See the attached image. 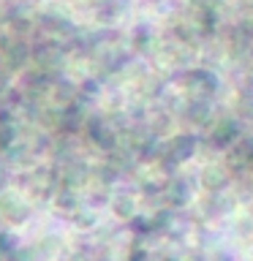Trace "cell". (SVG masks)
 Listing matches in <instances>:
<instances>
[{
	"label": "cell",
	"instance_id": "obj_1",
	"mask_svg": "<svg viewBox=\"0 0 253 261\" xmlns=\"http://www.w3.org/2000/svg\"><path fill=\"white\" fill-rule=\"evenodd\" d=\"M201 182H204L207 191H220V188H226L229 174H226L223 166H207V169H204V174H201Z\"/></svg>",
	"mask_w": 253,
	"mask_h": 261
},
{
	"label": "cell",
	"instance_id": "obj_2",
	"mask_svg": "<svg viewBox=\"0 0 253 261\" xmlns=\"http://www.w3.org/2000/svg\"><path fill=\"white\" fill-rule=\"evenodd\" d=\"M234 134H237V125L232 120H223V122H218L215 125V130H212V136H215V142H229V139H234Z\"/></svg>",
	"mask_w": 253,
	"mask_h": 261
},
{
	"label": "cell",
	"instance_id": "obj_3",
	"mask_svg": "<svg viewBox=\"0 0 253 261\" xmlns=\"http://www.w3.org/2000/svg\"><path fill=\"white\" fill-rule=\"evenodd\" d=\"M171 150H174V155L177 158H185V155H191V150H193V142L188 136H180L174 144H171Z\"/></svg>",
	"mask_w": 253,
	"mask_h": 261
},
{
	"label": "cell",
	"instance_id": "obj_4",
	"mask_svg": "<svg viewBox=\"0 0 253 261\" xmlns=\"http://www.w3.org/2000/svg\"><path fill=\"white\" fill-rule=\"evenodd\" d=\"M114 210H117V215L128 218L131 212H134V201H131V199H120L117 204H114Z\"/></svg>",
	"mask_w": 253,
	"mask_h": 261
},
{
	"label": "cell",
	"instance_id": "obj_5",
	"mask_svg": "<svg viewBox=\"0 0 253 261\" xmlns=\"http://www.w3.org/2000/svg\"><path fill=\"white\" fill-rule=\"evenodd\" d=\"M250 63H253V57H250Z\"/></svg>",
	"mask_w": 253,
	"mask_h": 261
}]
</instances>
